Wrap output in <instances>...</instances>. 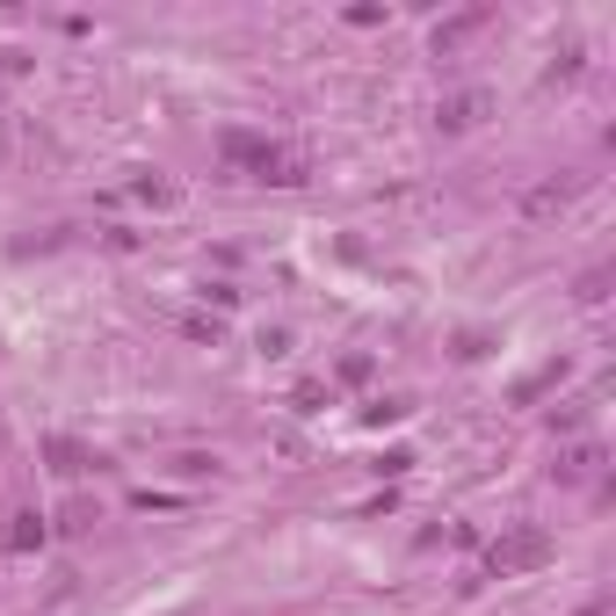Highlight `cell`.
I'll return each instance as SVG.
<instances>
[{"label": "cell", "instance_id": "3957f363", "mask_svg": "<svg viewBox=\"0 0 616 616\" xmlns=\"http://www.w3.org/2000/svg\"><path fill=\"white\" fill-rule=\"evenodd\" d=\"M581 196V175H559V182H537V189L522 196V218H551V211H565Z\"/></svg>", "mask_w": 616, "mask_h": 616}, {"label": "cell", "instance_id": "8fae6325", "mask_svg": "<svg viewBox=\"0 0 616 616\" xmlns=\"http://www.w3.org/2000/svg\"><path fill=\"white\" fill-rule=\"evenodd\" d=\"M182 334H189V341H211V349H218V334H226V327H218V319H182Z\"/></svg>", "mask_w": 616, "mask_h": 616}, {"label": "cell", "instance_id": "6da1fadb", "mask_svg": "<svg viewBox=\"0 0 616 616\" xmlns=\"http://www.w3.org/2000/svg\"><path fill=\"white\" fill-rule=\"evenodd\" d=\"M218 160H226L232 175H254V182H283V189H298L305 182V160L290 153V145H276V139H262V131H218Z\"/></svg>", "mask_w": 616, "mask_h": 616}, {"label": "cell", "instance_id": "52a82bcc", "mask_svg": "<svg viewBox=\"0 0 616 616\" xmlns=\"http://www.w3.org/2000/svg\"><path fill=\"white\" fill-rule=\"evenodd\" d=\"M595 472H602V442H581V450H565V458H559V479H565V486H587Z\"/></svg>", "mask_w": 616, "mask_h": 616}, {"label": "cell", "instance_id": "8992f818", "mask_svg": "<svg viewBox=\"0 0 616 616\" xmlns=\"http://www.w3.org/2000/svg\"><path fill=\"white\" fill-rule=\"evenodd\" d=\"M44 537H52V522H44L36 508L8 515V551H44Z\"/></svg>", "mask_w": 616, "mask_h": 616}, {"label": "cell", "instance_id": "ba28073f", "mask_svg": "<svg viewBox=\"0 0 616 616\" xmlns=\"http://www.w3.org/2000/svg\"><path fill=\"white\" fill-rule=\"evenodd\" d=\"M131 196H139V204H160V211H175V204H182V189H175V182H160V175H139Z\"/></svg>", "mask_w": 616, "mask_h": 616}, {"label": "cell", "instance_id": "7a4b0ae2", "mask_svg": "<svg viewBox=\"0 0 616 616\" xmlns=\"http://www.w3.org/2000/svg\"><path fill=\"white\" fill-rule=\"evenodd\" d=\"M559 559V537H551L544 522H515V529H501L486 544V573L493 581H522V573H544V565Z\"/></svg>", "mask_w": 616, "mask_h": 616}, {"label": "cell", "instance_id": "277c9868", "mask_svg": "<svg viewBox=\"0 0 616 616\" xmlns=\"http://www.w3.org/2000/svg\"><path fill=\"white\" fill-rule=\"evenodd\" d=\"M479 117H486V95H479V88H464V95H450V102H442L436 109V123H442V131H472V123Z\"/></svg>", "mask_w": 616, "mask_h": 616}, {"label": "cell", "instance_id": "7c38bea8", "mask_svg": "<svg viewBox=\"0 0 616 616\" xmlns=\"http://www.w3.org/2000/svg\"><path fill=\"white\" fill-rule=\"evenodd\" d=\"M211 464H218V458H204V450H182V458H175V472H189V479H204V472H211Z\"/></svg>", "mask_w": 616, "mask_h": 616}, {"label": "cell", "instance_id": "5b68a950", "mask_svg": "<svg viewBox=\"0 0 616 616\" xmlns=\"http://www.w3.org/2000/svg\"><path fill=\"white\" fill-rule=\"evenodd\" d=\"M44 458H52L58 479H80V472H95V464H102V458H88V450H80L73 436H52V442H44Z\"/></svg>", "mask_w": 616, "mask_h": 616}, {"label": "cell", "instance_id": "9c48e42d", "mask_svg": "<svg viewBox=\"0 0 616 616\" xmlns=\"http://www.w3.org/2000/svg\"><path fill=\"white\" fill-rule=\"evenodd\" d=\"M479 22H486V8H472V15H458V22H442V30H436V52H450L464 30H479Z\"/></svg>", "mask_w": 616, "mask_h": 616}, {"label": "cell", "instance_id": "30bf717a", "mask_svg": "<svg viewBox=\"0 0 616 616\" xmlns=\"http://www.w3.org/2000/svg\"><path fill=\"white\" fill-rule=\"evenodd\" d=\"M573 298H581V305H602V298H609V268H587V276H581V290H573Z\"/></svg>", "mask_w": 616, "mask_h": 616}]
</instances>
